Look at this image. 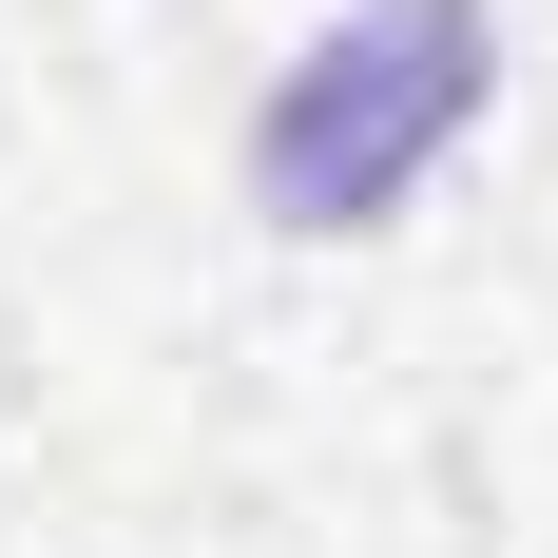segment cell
I'll list each match as a JSON object with an SVG mask.
<instances>
[{"instance_id": "obj_1", "label": "cell", "mask_w": 558, "mask_h": 558, "mask_svg": "<svg viewBox=\"0 0 558 558\" xmlns=\"http://www.w3.org/2000/svg\"><path fill=\"white\" fill-rule=\"evenodd\" d=\"M482 39H501L482 0H347L328 39L270 77V116H251V213L270 231H386L462 155L482 77H501Z\"/></svg>"}]
</instances>
